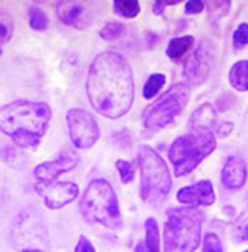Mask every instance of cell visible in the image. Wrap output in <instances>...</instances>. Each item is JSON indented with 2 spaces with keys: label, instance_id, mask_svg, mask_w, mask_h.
<instances>
[{
  "label": "cell",
  "instance_id": "obj_34",
  "mask_svg": "<svg viewBox=\"0 0 248 252\" xmlns=\"http://www.w3.org/2000/svg\"><path fill=\"white\" fill-rule=\"evenodd\" d=\"M22 252H42V251H38V249H24Z\"/></svg>",
  "mask_w": 248,
  "mask_h": 252
},
{
  "label": "cell",
  "instance_id": "obj_10",
  "mask_svg": "<svg viewBox=\"0 0 248 252\" xmlns=\"http://www.w3.org/2000/svg\"><path fill=\"white\" fill-rule=\"evenodd\" d=\"M35 191L42 197L45 206L50 209H60L63 206L73 202L78 197L80 189L75 183L65 181V183H40L35 184Z\"/></svg>",
  "mask_w": 248,
  "mask_h": 252
},
{
  "label": "cell",
  "instance_id": "obj_16",
  "mask_svg": "<svg viewBox=\"0 0 248 252\" xmlns=\"http://www.w3.org/2000/svg\"><path fill=\"white\" fill-rule=\"evenodd\" d=\"M193 45H195V40L191 35H184V37H175L169 42L167 48H165V53H167L169 58H172L174 62L182 60V57L186 55L189 50H192Z\"/></svg>",
  "mask_w": 248,
  "mask_h": 252
},
{
  "label": "cell",
  "instance_id": "obj_9",
  "mask_svg": "<svg viewBox=\"0 0 248 252\" xmlns=\"http://www.w3.org/2000/svg\"><path fill=\"white\" fill-rule=\"evenodd\" d=\"M215 62V48L210 42H200L195 47V50L186 63V68H184V75L189 82L202 85L207 82L212 68H214Z\"/></svg>",
  "mask_w": 248,
  "mask_h": 252
},
{
  "label": "cell",
  "instance_id": "obj_28",
  "mask_svg": "<svg viewBox=\"0 0 248 252\" xmlns=\"http://www.w3.org/2000/svg\"><path fill=\"white\" fill-rule=\"evenodd\" d=\"M233 129V123H230V121H222V123L217 125V128H215V134L220 138H227L230 133H232Z\"/></svg>",
  "mask_w": 248,
  "mask_h": 252
},
{
  "label": "cell",
  "instance_id": "obj_21",
  "mask_svg": "<svg viewBox=\"0 0 248 252\" xmlns=\"http://www.w3.org/2000/svg\"><path fill=\"white\" fill-rule=\"evenodd\" d=\"M114 10L119 15L126 17V19H134L141 12V5H139V2H136V0H116Z\"/></svg>",
  "mask_w": 248,
  "mask_h": 252
},
{
  "label": "cell",
  "instance_id": "obj_22",
  "mask_svg": "<svg viewBox=\"0 0 248 252\" xmlns=\"http://www.w3.org/2000/svg\"><path fill=\"white\" fill-rule=\"evenodd\" d=\"M13 35V20L10 13L0 8V45L7 43Z\"/></svg>",
  "mask_w": 248,
  "mask_h": 252
},
{
  "label": "cell",
  "instance_id": "obj_29",
  "mask_svg": "<svg viewBox=\"0 0 248 252\" xmlns=\"http://www.w3.org/2000/svg\"><path fill=\"white\" fill-rule=\"evenodd\" d=\"M75 252H96V251H94V246L86 239V237L81 236L78 244H76V247H75Z\"/></svg>",
  "mask_w": 248,
  "mask_h": 252
},
{
  "label": "cell",
  "instance_id": "obj_20",
  "mask_svg": "<svg viewBox=\"0 0 248 252\" xmlns=\"http://www.w3.org/2000/svg\"><path fill=\"white\" fill-rule=\"evenodd\" d=\"M28 22H30V27L33 30H38L42 32L48 27V17H47V12L43 10L42 7H37V5H31L28 8Z\"/></svg>",
  "mask_w": 248,
  "mask_h": 252
},
{
  "label": "cell",
  "instance_id": "obj_27",
  "mask_svg": "<svg viewBox=\"0 0 248 252\" xmlns=\"http://www.w3.org/2000/svg\"><path fill=\"white\" fill-rule=\"evenodd\" d=\"M0 156L3 158V161H7L8 164H12L13 168H19L15 161H20V156H19V153L13 150V148L3 146V148H2V151H0Z\"/></svg>",
  "mask_w": 248,
  "mask_h": 252
},
{
  "label": "cell",
  "instance_id": "obj_24",
  "mask_svg": "<svg viewBox=\"0 0 248 252\" xmlns=\"http://www.w3.org/2000/svg\"><path fill=\"white\" fill-rule=\"evenodd\" d=\"M116 168H118L119 174H121V181L124 184H128L134 179V173H136V164L134 163L119 159V161H116Z\"/></svg>",
  "mask_w": 248,
  "mask_h": 252
},
{
  "label": "cell",
  "instance_id": "obj_6",
  "mask_svg": "<svg viewBox=\"0 0 248 252\" xmlns=\"http://www.w3.org/2000/svg\"><path fill=\"white\" fill-rule=\"evenodd\" d=\"M217 148L214 133L191 131L177 138L169 148V159L172 161L175 176H186L197 168Z\"/></svg>",
  "mask_w": 248,
  "mask_h": 252
},
{
  "label": "cell",
  "instance_id": "obj_13",
  "mask_svg": "<svg viewBox=\"0 0 248 252\" xmlns=\"http://www.w3.org/2000/svg\"><path fill=\"white\" fill-rule=\"evenodd\" d=\"M89 10L91 5L81 2H58L56 3V15L63 24L68 27H75V29L83 30L89 22Z\"/></svg>",
  "mask_w": 248,
  "mask_h": 252
},
{
  "label": "cell",
  "instance_id": "obj_8",
  "mask_svg": "<svg viewBox=\"0 0 248 252\" xmlns=\"http://www.w3.org/2000/svg\"><path fill=\"white\" fill-rule=\"evenodd\" d=\"M66 123H68V133L71 143L76 148L86 150L91 148L99 138V126L96 118L81 108H71L66 113Z\"/></svg>",
  "mask_w": 248,
  "mask_h": 252
},
{
  "label": "cell",
  "instance_id": "obj_32",
  "mask_svg": "<svg viewBox=\"0 0 248 252\" xmlns=\"http://www.w3.org/2000/svg\"><path fill=\"white\" fill-rule=\"evenodd\" d=\"M204 8L205 5L200 0H191V2L186 3V13H200Z\"/></svg>",
  "mask_w": 248,
  "mask_h": 252
},
{
  "label": "cell",
  "instance_id": "obj_17",
  "mask_svg": "<svg viewBox=\"0 0 248 252\" xmlns=\"http://www.w3.org/2000/svg\"><path fill=\"white\" fill-rule=\"evenodd\" d=\"M228 80L237 92H248V60L233 63L228 73Z\"/></svg>",
  "mask_w": 248,
  "mask_h": 252
},
{
  "label": "cell",
  "instance_id": "obj_1",
  "mask_svg": "<svg viewBox=\"0 0 248 252\" xmlns=\"http://www.w3.org/2000/svg\"><path fill=\"white\" fill-rule=\"evenodd\" d=\"M86 93L99 115L116 120L133 106L134 76L128 60L116 52H101L88 70Z\"/></svg>",
  "mask_w": 248,
  "mask_h": 252
},
{
  "label": "cell",
  "instance_id": "obj_35",
  "mask_svg": "<svg viewBox=\"0 0 248 252\" xmlns=\"http://www.w3.org/2000/svg\"><path fill=\"white\" fill-rule=\"evenodd\" d=\"M245 252H248V251H245Z\"/></svg>",
  "mask_w": 248,
  "mask_h": 252
},
{
  "label": "cell",
  "instance_id": "obj_14",
  "mask_svg": "<svg viewBox=\"0 0 248 252\" xmlns=\"http://www.w3.org/2000/svg\"><path fill=\"white\" fill-rule=\"evenodd\" d=\"M247 181V164L240 156H230L222 169V183L228 189H240Z\"/></svg>",
  "mask_w": 248,
  "mask_h": 252
},
{
  "label": "cell",
  "instance_id": "obj_30",
  "mask_svg": "<svg viewBox=\"0 0 248 252\" xmlns=\"http://www.w3.org/2000/svg\"><path fill=\"white\" fill-rule=\"evenodd\" d=\"M209 10L212 12H215L217 10L219 15H227L228 10H230V2H223V3H220V2H214V3H209Z\"/></svg>",
  "mask_w": 248,
  "mask_h": 252
},
{
  "label": "cell",
  "instance_id": "obj_15",
  "mask_svg": "<svg viewBox=\"0 0 248 252\" xmlns=\"http://www.w3.org/2000/svg\"><path fill=\"white\" fill-rule=\"evenodd\" d=\"M219 121H217V113H215L214 106L210 103H204L197 108L191 116L189 121V128L191 131H210L214 133L217 128Z\"/></svg>",
  "mask_w": 248,
  "mask_h": 252
},
{
  "label": "cell",
  "instance_id": "obj_19",
  "mask_svg": "<svg viewBox=\"0 0 248 252\" xmlns=\"http://www.w3.org/2000/svg\"><path fill=\"white\" fill-rule=\"evenodd\" d=\"M165 83V76L162 73H154L147 78L146 85H144V90H142V94L146 100H152L157 93L161 92V88L164 87Z\"/></svg>",
  "mask_w": 248,
  "mask_h": 252
},
{
  "label": "cell",
  "instance_id": "obj_12",
  "mask_svg": "<svg viewBox=\"0 0 248 252\" xmlns=\"http://www.w3.org/2000/svg\"><path fill=\"white\" fill-rule=\"evenodd\" d=\"M177 201L182 204H187L191 208H204V206L214 204L215 192L210 181H198L192 186H186L179 189Z\"/></svg>",
  "mask_w": 248,
  "mask_h": 252
},
{
  "label": "cell",
  "instance_id": "obj_25",
  "mask_svg": "<svg viewBox=\"0 0 248 252\" xmlns=\"http://www.w3.org/2000/svg\"><path fill=\"white\" fill-rule=\"evenodd\" d=\"M202 252H223L222 241L215 234H207L204 239V246H202Z\"/></svg>",
  "mask_w": 248,
  "mask_h": 252
},
{
  "label": "cell",
  "instance_id": "obj_26",
  "mask_svg": "<svg viewBox=\"0 0 248 252\" xmlns=\"http://www.w3.org/2000/svg\"><path fill=\"white\" fill-rule=\"evenodd\" d=\"M233 45L237 48L248 45V24H240L237 27V30L233 32Z\"/></svg>",
  "mask_w": 248,
  "mask_h": 252
},
{
  "label": "cell",
  "instance_id": "obj_11",
  "mask_svg": "<svg viewBox=\"0 0 248 252\" xmlns=\"http://www.w3.org/2000/svg\"><path fill=\"white\" fill-rule=\"evenodd\" d=\"M78 155L73 150H63L58 153V156L55 159L47 161V163H42L35 168V178L38 179L40 183H52L60 176L61 173H66V171H71L76 168L78 164Z\"/></svg>",
  "mask_w": 248,
  "mask_h": 252
},
{
  "label": "cell",
  "instance_id": "obj_31",
  "mask_svg": "<svg viewBox=\"0 0 248 252\" xmlns=\"http://www.w3.org/2000/svg\"><path fill=\"white\" fill-rule=\"evenodd\" d=\"M235 236L238 242H248V219H245L240 226H238Z\"/></svg>",
  "mask_w": 248,
  "mask_h": 252
},
{
  "label": "cell",
  "instance_id": "obj_5",
  "mask_svg": "<svg viewBox=\"0 0 248 252\" xmlns=\"http://www.w3.org/2000/svg\"><path fill=\"white\" fill-rule=\"evenodd\" d=\"M141 168V197L151 206H161L167 199L172 179L159 153L151 146H142L138 153Z\"/></svg>",
  "mask_w": 248,
  "mask_h": 252
},
{
  "label": "cell",
  "instance_id": "obj_4",
  "mask_svg": "<svg viewBox=\"0 0 248 252\" xmlns=\"http://www.w3.org/2000/svg\"><path fill=\"white\" fill-rule=\"evenodd\" d=\"M80 211L86 222L101 224L108 229L123 226L118 196L106 179H94L89 183L81 199Z\"/></svg>",
  "mask_w": 248,
  "mask_h": 252
},
{
  "label": "cell",
  "instance_id": "obj_3",
  "mask_svg": "<svg viewBox=\"0 0 248 252\" xmlns=\"http://www.w3.org/2000/svg\"><path fill=\"white\" fill-rule=\"evenodd\" d=\"M204 216L197 208H172L164 224V252H193L200 244Z\"/></svg>",
  "mask_w": 248,
  "mask_h": 252
},
{
  "label": "cell",
  "instance_id": "obj_33",
  "mask_svg": "<svg viewBox=\"0 0 248 252\" xmlns=\"http://www.w3.org/2000/svg\"><path fill=\"white\" fill-rule=\"evenodd\" d=\"M164 7H165V2H156L154 5H152V12H154L156 15H162Z\"/></svg>",
  "mask_w": 248,
  "mask_h": 252
},
{
  "label": "cell",
  "instance_id": "obj_18",
  "mask_svg": "<svg viewBox=\"0 0 248 252\" xmlns=\"http://www.w3.org/2000/svg\"><path fill=\"white\" fill-rule=\"evenodd\" d=\"M146 227V241L136 246V252H159V227L156 219L149 218L144 224Z\"/></svg>",
  "mask_w": 248,
  "mask_h": 252
},
{
  "label": "cell",
  "instance_id": "obj_23",
  "mask_svg": "<svg viewBox=\"0 0 248 252\" xmlns=\"http://www.w3.org/2000/svg\"><path fill=\"white\" fill-rule=\"evenodd\" d=\"M123 33H124L123 24H119V22H108V24L101 29V32H99V37L108 40V42H112V40L119 38Z\"/></svg>",
  "mask_w": 248,
  "mask_h": 252
},
{
  "label": "cell",
  "instance_id": "obj_7",
  "mask_svg": "<svg viewBox=\"0 0 248 252\" xmlns=\"http://www.w3.org/2000/svg\"><path fill=\"white\" fill-rule=\"evenodd\" d=\"M191 100V85L180 82L172 85L142 113V125L149 131H161L175 121Z\"/></svg>",
  "mask_w": 248,
  "mask_h": 252
},
{
  "label": "cell",
  "instance_id": "obj_2",
  "mask_svg": "<svg viewBox=\"0 0 248 252\" xmlns=\"http://www.w3.org/2000/svg\"><path fill=\"white\" fill-rule=\"evenodd\" d=\"M52 110L43 101L17 100L0 108V131L19 148H35L47 133Z\"/></svg>",
  "mask_w": 248,
  "mask_h": 252
}]
</instances>
